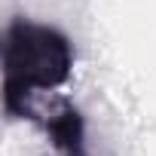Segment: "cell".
Wrapping results in <instances>:
<instances>
[{
    "label": "cell",
    "instance_id": "1",
    "mask_svg": "<svg viewBox=\"0 0 156 156\" xmlns=\"http://www.w3.org/2000/svg\"><path fill=\"white\" fill-rule=\"evenodd\" d=\"M73 70L70 40L34 19H12L3 37V104L12 113L28 98L55 95Z\"/></svg>",
    "mask_w": 156,
    "mask_h": 156
}]
</instances>
